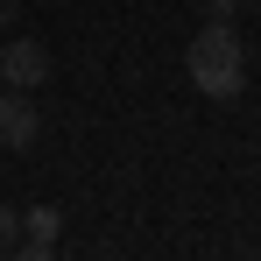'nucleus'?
<instances>
[{"label": "nucleus", "mask_w": 261, "mask_h": 261, "mask_svg": "<svg viewBox=\"0 0 261 261\" xmlns=\"http://www.w3.org/2000/svg\"><path fill=\"white\" fill-rule=\"evenodd\" d=\"M57 226H64L57 205H29V212H21V240H14V247H21L29 261H43L49 247H57Z\"/></svg>", "instance_id": "4"}, {"label": "nucleus", "mask_w": 261, "mask_h": 261, "mask_svg": "<svg viewBox=\"0 0 261 261\" xmlns=\"http://www.w3.org/2000/svg\"><path fill=\"white\" fill-rule=\"evenodd\" d=\"M205 14H212V21H233V14H240V0H205Z\"/></svg>", "instance_id": "6"}, {"label": "nucleus", "mask_w": 261, "mask_h": 261, "mask_svg": "<svg viewBox=\"0 0 261 261\" xmlns=\"http://www.w3.org/2000/svg\"><path fill=\"white\" fill-rule=\"evenodd\" d=\"M0 29H14V0H0Z\"/></svg>", "instance_id": "7"}, {"label": "nucleus", "mask_w": 261, "mask_h": 261, "mask_svg": "<svg viewBox=\"0 0 261 261\" xmlns=\"http://www.w3.org/2000/svg\"><path fill=\"white\" fill-rule=\"evenodd\" d=\"M184 64H191V85L205 99H240V85H247V43L233 36V21H205Z\"/></svg>", "instance_id": "1"}, {"label": "nucleus", "mask_w": 261, "mask_h": 261, "mask_svg": "<svg viewBox=\"0 0 261 261\" xmlns=\"http://www.w3.org/2000/svg\"><path fill=\"white\" fill-rule=\"evenodd\" d=\"M43 78H49V49L36 43V36H21V43L0 49V85H29V92H36Z\"/></svg>", "instance_id": "3"}, {"label": "nucleus", "mask_w": 261, "mask_h": 261, "mask_svg": "<svg viewBox=\"0 0 261 261\" xmlns=\"http://www.w3.org/2000/svg\"><path fill=\"white\" fill-rule=\"evenodd\" d=\"M36 134H43V113H36V92H29V85L0 92V148H36Z\"/></svg>", "instance_id": "2"}, {"label": "nucleus", "mask_w": 261, "mask_h": 261, "mask_svg": "<svg viewBox=\"0 0 261 261\" xmlns=\"http://www.w3.org/2000/svg\"><path fill=\"white\" fill-rule=\"evenodd\" d=\"M14 240H21V212H14V205H0V254H7Z\"/></svg>", "instance_id": "5"}]
</instances>
